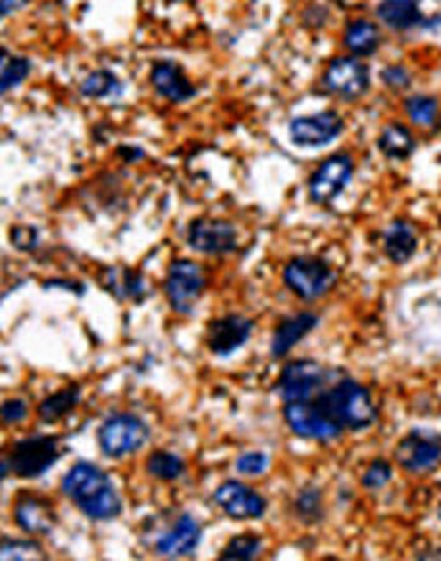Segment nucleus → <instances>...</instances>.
Wrapping results in <instances>:
<instances>
[{"label":"nucleus","instance_id":"f257e3e1","mask_svg":"<svg viewBox=\"0 0 441 561\" xmlns=\"http://www.w3.org/2000/svg\"><path fill=\"white\" fill-rule=\"evenodd\" d=\"M59 488L64 492V498H70L89 521L105 523V521L118 518L121 510H123V500H121V492L115 488V482L110 480V474L105 470H100L92 462L71 465L62 477Z\"/></svg>","mask_w":441,"mask_h":561},{"label":"nucleus","instance_id":"f03ea898","mask_svg":"<svg viewBox=\"0 0 441 561\" xmlns=\"http://www.w3.org/2000/svg\"><path fill=\"white\" fill-rule=\"evenodd\" d=\"M319 401L350 431H365L378 419V406L372 401L370 390L350 378L332 383L319 396Z\"/></svg>","mask_w":441,"mask_h":561},{"label":"nucleus","instance_id":"7ed1b4c3","mask_svg":"<svg viewBox=\"0 0 441 561\" xmlns=\"http://www.w3.org/2000/svg\"><path fill=\"white\" fill-rule=\"evenodd\" d=\"M283 421L286 426L301 439L329 444L342 437L345 426L329 414V408L321 404L319 398L314 401H294L283 404Z\"/></svg>","mask_w":441,"mask_h":561},{"label":"nucleus","instance_id":"20e7f679","mask_svg":"<svg viewBox=\"0 0 441 561\" xmlns=\"http://www.w3.org/2000/svg\"><path fill=\"white\" fill-rule=\"evenodd\" d=\"M151 437L148 423L136 414H112L97 429V447L107 459H123L143 449Z\"/></svg>","mask_w":441,"mask_h":561},{"label":"nucleus","instance_id":"39448f33","mask_svg":"<svg viewBox=\"0 0 441 561\" xmlns=\"http://www.w3.org/2000/svg\"><path fill=\"white\" fill-rule=\"evenodd\" d=\"M283 283L301 301H317L337 286V271L321 258L301 255L283 265Z\"/></svg>","mask_w":441,"mask_h":561},{"label":"nucleus","instance_id":"423d86ee","mask_svg":"<svg viewBox=\"0 0 441 561\" xmlns=\"http://www.w3.org/2000/svg\"><path fill=\"white\" fill-rule=\"evenodd\" d=\"M204 286H207V279H204L202 265L195 264V261H187V258L174 261L169 265L166 279H163V294H166L171 312L192 314L196 301L204 294Z\"/></svg>","mask_w":441,"mask_h":561},{"label":"nucleus","instance_id":"0eeeda50","mask_svg":"<svg viewBox=\"0 0 441 561\" xmlns=\"http://www.w3.org/2000/svg\"><path fill=\"white\" fill-rule=\"evenodd\" d=\"M62 456V444L59 439L49 434H34V437L21 439L13 444L8 462L11 470L21 480H36L41 474H46Z\"/></svg>","mask_w":441,"mask_h":561},{"label":"nucleus","instance_id":"6e6552de","mask_svg":"<svg viewBox=\"0 0 441 561\" xmlns=\"http://www.w3.org/2000/svg\"><path fill=\"white\" fill-rule=\"evenodd\" d=\"M329 370L319 365L314 360H296L288 363L281 370L279 378V396L283 404H294V401H314L327 388H329Z\"/></svg>","mask_w":441,"mask_h":561},{"label":"nucleus","instance_id":"1a4fd4ad","mask_svg":"<svg viewBox=\"0 0 441 561\" xmlns=\"http://www.w3.org/2000/svg\"><path fill=\"white\" fill-rule=\"evenodd\" d=\"M321 88L342 100H360L370 89V67L360 56H337L321 74Z\"/></svg>","mask_w":441,"mask_h":561},{"label":"nucleus","instance_id":"9d476101","mask_svg":"<svg viewBox=\"0 0 441 561\" xmlns=\"http://www.w3.org/2000/svg\"><path fill=\"white\" fill-rule=\"evenodd\" d=\"M395 462L411 474L434 473L441 465V439L421 429L408 431L395 444Z\"/></svg>","mask_w":441,"mask_h":561},{"label":"nucleus","instance_id":"9b49d317","mask_svg":"<svg viewBox=\"0 0 441 561\" xmlns=\"http://www.w3.org/2000/svg\"><path fill=\"white\" fill-rule=\"evenodd\" d=\"M354 174V161L350 154H335L324 158L321 166L309 179V199L314 205H332Z\"/></svg>","mask_w":441,"mask_h":561},{"label":"nucleus","instance_id":"f8f14e48","mask_svg":"<svg viewBox=\"0 0 441 561\" xmlns=\"http://www.w3.org/2000/svg\"><path fill=\"white\" fill-rule=\"evenodd\" d=\"M214 503L228 518H235V521H258L268 510V500L263 495L237 480L220 482L214 490Z\"/></svg>","mask_w":441,"mask_h":561},{"label":"nucleus","instance_id":"ddd939ff","mask_svg":"<svg viewBox=\"0 0 441 561\" xmlns=\"http://www.w3.org/2000/svg\"><path fill=\"white\" fill-rule=\"evenodd\" d=\"M189 247L202 255H228L237 250V230L225 220L199 217L187 232Z\"/></svg>","mask_w":441,"mask_h":561},{"label":"nucleus","instance_id":"4468645a","mask_svg":"<svg viewBox=\"0 0 441 561\" xmlns=\"http://www.w3.org/2000/svg\"><path fill=\"white\" fill-rule=\"evenodd\" d=\"M345 130L342 115L335 110H321L317 115H301L288 123V136L301 148H321Z\"/></svg>","mask_w":441,"mask_h":561},{"label":"nucleus","instance_id":"2eb2a0df","mask_svg":"<svg viewBox=\"0 0 441 561\" xmlns=\"http://www.w3.org/2000/svg\"><path fill=\"white\" fill-rule=\"evenodd\" d=\"M255 322L243 314H225L210 322L207 330V350L214 357H229L250 339Z\"/></svg>","mask_w":441,"mask_h":561},{"label":"nucleus","instance_id":"dca6fc26","mask_svg":"<svg viewBox=\"0 0 441 561\" xmlns=\"http://www.w3.org/2000/svg\"><path fill=\"white\" fill-rule=\"evenodd\" d=\"M13 521L29 536H46L56 526L54 503L46 500V498H41V495L23 492V495H18V500L13 503Z\"/></svg>","mask_w":441,"mask_h":561},{"label":"nucleus","instance_id":"f3484780","mask_svg":"<svg viewBox=\"0 0 441 561\" xmlns=\"http://www.w3.org/2000/svg\"><path fill=\"white\" fill-rule=\"evenodd\" d=\"M199 541H202L199 521H196L195 515H189V513H181L177 518V523L156 539V554L169 557V559L195 557Z\"/></svg>","mask_w":441,"mask_h":561},{"label":"nucleus","instance_id":"a211bd4d","mask_svg":"<svg viewBox=\"0 0 441 561\" xmlns=\"http://www.w3.org/2000/svg\"><path fill=\"white\" fill-rule=\"evenodd\" d=\"M151 85L159 92L161 97H166L169 103H187L196 95V88L189 82V77L179 67L177 62H156L151 70Z\"/></svg>","mask_w":441,"mask_h":561},{"label":"nucleus","instance_id":"6ab92c4d","mask_svg":"<svg viewBox=\"0 0 441 561\" xmlns=\"http://www.w3.org/2000/svg\"><path fill=\"white\" fill-rule=\"evenodd\" d=\"M319 324V316L314 312H299V314H291L283 319L281 324L276 327L273 339H270V355L273 357H286L288 352L299 345L306 334L312 332Z\"/></svg>","mask_w":441,"mask_h":561},{"label":"nucleus","instance_id":"aec40b11","mask_svg":"<svg viewBox=\"0 0 441 561\" xmlns=\"http://www.w3.org/2000/svg\"><path fill=\"white\" fill-rule=\"evenodd\" d=\"M375 16L393 31H408V29L424 26V13L419 8V0H380L375 8Z\"/></svg>","mask_w":441,"mask_h":561},{"label":"nucleus","instance_id":"412c9836","mask_svg":"<svg viewBox=\"0 0 441 561\" xmlns=\"http://www.w3.org/2000/svg\"><path fill=\"white\" fill-rule=\"evenodd\" d=\"M383 250H386L390 264H408L416 255V250H419V235H416L413 225L406 222V220L390 222V228L383 235Z\"/></svg>","mask_w":441,"mask_h":561},{"label":"nucleus","instance_id":"4be33fe9","mask_svg":"<svg viewBox=\"0 0 441 561\" xmlns=\"http://www.w3.org/2000/svg\"><path fill=\"white\" fill-rule=\"evenodd\" d=\"M380 29L378 23H372L368 18H353L347 26H345V34H342V44L345 49L353 54V56H372V54L380 49Z\"/></svg>","mask_w":441,"mask_h":561},{"label":"nucleus","instance_id":"5701e85b","mask_svg":"<svg viewBox=\"0 0 441 561\" xmlns=\"http://www.w3.org/2000/svg\"><path fill=\"white\" fill-rule=\"evenodd\" d=\"M378 148L390 161H406L416 151V138L404 123H388L378 136Z\"/></svg>","mask_w":441,"mask_h":561},{"label":"nucleus","instance_id":"b1692460","mask_svg":"<svg viewBox=\"0 0 441 561\" xmlns=\"http://www.w3.org/2000/svg\"><path fill=\"white\" fill-rule=\"evenodd\" d=\"M79 396H82L79 386L59 388L56 393H52L49 398H44L38 404V408H36L38 421L41 423H56V421H62L64 416H70L71 411L77 408V404H79Z\"/></svg>","mask_w":441,"mask_h":561},{"label":"nucleus","instance_id":"393cba45","mask_svg":"<svg viewBox=\"0 0 441 561\" xmlns=\"http://www.w3.org/2000/svg\"><path fill=\"white\" fill-rule=\"evenodd\" d=\"M146 473L151 474L154 480H161V482H177L187 474V462L174 452L156 449V452L146 456Z\"/></svg>","mask_w":441,"mask_h":561},{"label":"nucleus","instance_id":"a878e982","mask_svg":"<svg viewBox=\"0 0 441 561\" xmlns=\"http://www.w3.org/2000/svg\"><path fill=\"white\" fill-rule=\"evenodd\" d=\"M79 92L85 97H89V100H110V97H121L123 95V85H121V80L112 71L97 70L82 80Z\"/></svg>","mask_w":441,"mask_h":561},{"label":"nucleus","instance_id":"bb28decb","mask_svg":"<svg viewBox=\"0 0 441 561\" xmlns=\"http://www.w3.org/2000/svg\"><path fill=\"white\" fill-rule=\"evenodd\" d=\"M408 121L419 128H434L439 121V100L431 95H411L404 103Z\"/></svg>","mask_w":441,"mask_h":561},{"label":"nucleus","instance_id":"cd10ccee","mask_svg":"<svg viewBox=\"0 0 441 561\" xmlns=\"http://www.w3.org/2000/svg\"><path fill=\"white\" fill-rule=\"evenodd\" d=\"M263 551V539L255 536V533H240L235 539H229L225 548L220 551V559L222 561H250L258 559Z\"/></svg>","mask_w":441,"mask_h":561},{"label":"nucleus","instance_id":"c85d7f7f","mask_svg":"<svg viewBox=\"0 0 441 561\" xmlns=\"http://www.w3.org/2000/svg\"><path fill=\"white\" fill-rule=\"evenodd\" d=\"M29 74H31V62L26 56H8V52L3 49V67H0V89L3 92L18 88Z\"/></svg>","mask_w":441,"mask_h":561},{"label":"nucleus","instance_id":"c756f323","mask_svg":"<svg viewBox=\"0 0 441 561\" xmlns=\"http://www.w3.org/2000/svg\"><path fill=\"white\" fill-rule=\"evenodd\" d=\"M294 513L304 523H317L324 518V498L319 488H304L294 500Z\"/></svg>","mask_w":441,"mask_h":561},{"label":"nucleus","instance_id":"7c9ffc66","mask_svg":"<svg viewBox=\"0 0 441 561\" xmlns=\"http://www.w3.org/2000/svg\"><path fill=\"white\" fill-rule=\"evenodd\" d=\"M3 561H18V559H46L44 548L31 541V539H3V551H0Z\"/></svg>","mask_w":441,"mask_h":561},{"label":"nucleus","instance_id":"2f4dec72","mask_svg":"<svg viewBox=\"0 0 441 561\" xmlns=\"http://www.w3.org/2000/svg\"><path fill=\"white\" fill-rule=\"evenodd\" d=\"M390 480H393V467H390V462L386 459H375L368 465V470L362 473V488L365 490H383L386 485H388Z\"/></svg>","mask_w":441,"mask_h":561},{"label":"nucleus","instance_id":"473e14b6","mask_svg":"<svg viewBox=\"0 0 441 561\" xmlns=\"http://www.w3.org/2000/svg\"><path fill=\"white\" fill-rule=\"evenodd\" d=\"M268 465H270V459L265 452H243L235 459V470L243 477H261L268 473Z\"/></svg>","mask_w":441,"mask_h":561},{"label":"nucleus","instance_id":"72a5a7b5","mask_svg":"<svg viewBox=\"0 0 441 561\" xmlns=\"http://www.w3.org/2000/svg\"><path fill=\"white\" fill-rule=\"evenodd\" d=\"M383 82H386V88L393 89V92H404V89L411 88V71L404 67V64H390L383 70Z\"/></svg>","mask_w":441,"mask_h":561},{"label":"nucleus","instance_id":"f704fd0d","mask_svg":"<svg viewBox=\"0 0 441 561\" xmlns=\"http://www.w3.org/2000/svg\"><path fill=\"white\" fill-rule=\"evenodd\" d=\"M11 243L18 247V250H26L31 253L38 247V230L31 228V225H16L11 230Z\"/></svg>","mask_w":441,"mask_h":561},{"label":"nucleus","instance_id":"c9c22d12","mask_svg":"<svg viewBox=\"0 0 441 561\" xmlns=\"http://www.w3.org/2000/svg\"><path fill=\"white\" fill-rule=\"evenodd\" d=\"M29 416V404L23 398H11L3 404V423L5 426H16V423H23Z\"/></svg>","mask_w":441,"mask_h":561},{"label":"nucleus","instance_id":"e433bc0d","mask_svg":"<svg viewBox=\"0 0 441 561\" xmlns=\"http://www.w3.org/2000/svg\"><path fill=\"white\" fill-rule=\"evenodd\" d=\"M29 0H3V18H8L11 13H16L18 8H23Z\"/></svg>","mask_w":441,"mask_h":561},{"label":"nucleus","instance_id":"4c0bfd02","mask_svg":"<svg viewBox=\"0 0 441 561\" xmlns=\"http://www.w3.org/2000/svg\"><path fill=\"white\" fill-rule=\"evenodd\" d=\"M52 286H62V289H74L77 294H85V286H79V283H70V280H46V289H52Z\"/></svg>","mask_w":441,"mask_h":561},{"label":"nucleus","instance_id":"58836bf2","mask_svg":"<svg viewBox=\"0 0 441 561\" xmlns=\"http://www.w3.org/2000/svg\"><path fill=\"white\" fill-rule=\"evenodd\" d=\"M337 3H345V5H347V3H353V0H337Z\"/></svg>","mask_w":441,"mask_h":561},{"label":"nucleus","instance_id":"ea45409f","mask_svg":"<svg viewBox=\"0 0 441 561\" xmlns=\"http://www.w3.org/2000/svg\"><path fill=\"white\" fill-rule=\"evenodd\" d=\"M437 515H439V521H441V506H439V508H437Z\"/></svg>","mask_w":441,"mask_h":561}]
</instances>
